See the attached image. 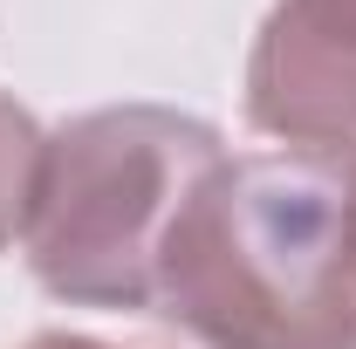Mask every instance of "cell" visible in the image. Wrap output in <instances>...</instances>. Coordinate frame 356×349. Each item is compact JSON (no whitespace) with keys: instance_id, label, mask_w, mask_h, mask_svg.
Returning <instances> with one entry per match:
<instances>
[{"instance_id":"cell-1","label":"cell","mask_w":356,"mask_h":349,"mask_svg":"<svg viewBox=\"0 0 356 349\" xmlns=\"http://www.w3.org/2000/svg\"><path fill=\"white\" fill-rule=\"evenodd\" d=\"M151 315L199 349H356V158H220L165 233Z\"/></svg>"},{"instance_id":"cell-2","label":"cell","mask_w":356,"mask_h":349,"mask_svg":"<svg viewBox=\"0 0 356 349\" xmlns=\"http://www.w3.org/2000/svg\"><path fill=\"white\" fill-rule=\"evenodd\" d=\"M226 158L213 124L158 103L89 110L42 144L35 206L21 226L28 267L55 302L151 315L158 261L178 206Z\"/></svg>"},{"instance_id":"cell-3","label":"cell","mask_w":356,"mask_h":349,"mask_svg":"<svg viewBox=\"0 0 356 349\" xmlns=\"http://www.w3.org/2000/svg\"><path fill=\"white\" fill-rule=\"evenodd\" d=\"M247 124L288 151H356V0H274L247 62Z\"/></svg>"},{"instance_id":"cell-4","label":"cell","mask_w":356,"mask_h":349,"mask_svg":"<svg viewBox=\"0 0 356 349\" xmlns=\"http://www.w3.org/2000/svg\"><path fill=\"white\" fill-rule=\"evenodd\" d=\"M42 124L0 89V247L21 240L28 206H35V172H42Z\"/></svg>"},{"instance_id":"cell-5","label":"cell","mask_w":356,"mask_h":349,"mask_svg":"<svg viewBox=\"0 0 356 349\" xmlns=\"http://www.w3.org/2000/svg\"><path fill=\"white\" fill-rule=\"evenodd\" d=\"M28 349H110V343H96V336H62V329H55V336H35Z\"/></svg>"},{"instance_id":"cell-6","label":"cell","mask_w":356,"mask_h":349,"mask_svg":"<svg viewBox=\"0 0 356 349\" xmlns=\"http://www.w3.org/2000/svg\"><path fill=\"white\" fill-rule=\"evenodd\" d=\"M350 158H356V151H350Z\"/></svg>"}]
</instances>
